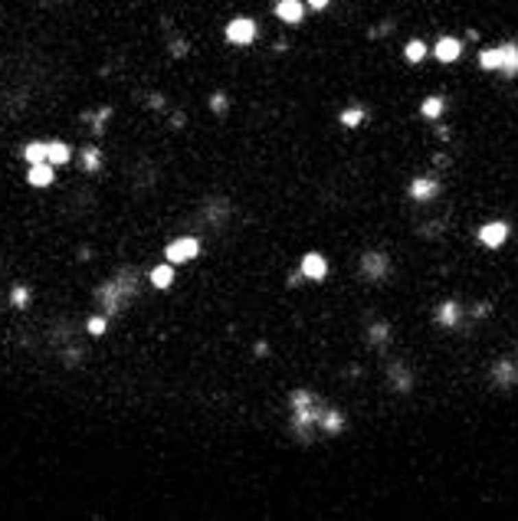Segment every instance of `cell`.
Here are the masks:
<instances>
[{
    "label": "cell",
    "mask_w": 518,
    "mask_h": 521,
    "mask_svg": "<svg viewBox=\"0 0 518 521\" xmlns=\"http://www.w3.org/2000/svg\"><path fill=\"white\" fill-rule=\"evenodd\" d=\"M138 285H141V272L134 266H121L112 279H105L99 289H95V302H99V308L102 315H119L121 308H128L138 295Z\"/></svg>",
    "instance_id": "cell-1"
},
{
    "label": "cell",
    "mask_w": 518,
    "mask_h": 521,
    "mask_svg": "<svg viewBox=\"0 0 518 521\" xmlns=\"http://www.w3.org/2000/svg\"><path fill=\"white\" fill-rule=\"evenodd\" d=\"M322 403H318V393H311V390H292L289 393V430L296 436L298 443H311V430L318 426V417H322Z\"/></svg>",
    "instance_id": "cell-2"
},
{
    "label": "cell",
    "mask_w": 518,
    "mask_h": 521,
    "mask_svg": "<svg viewBox=\"0 0 518 521\" xmlns=\"http://www.w3.org/2000/svg\"><path fill=\"white\" fill-rule=\"evenodd\" d=\"M390 256L381 253V250H368V253L361 256V263H357V272H361V279L364 282H387L390 279Z\"/></svg>",
    "instance_id": "cell-3"
},
{
    "label": "cell",
    "mask_w": 518,
    "mask_h": 521,
    "mask_svg": "<svg viewBox=\"0 0 518 521\" xmlns=\"http://www.w3.org/2000/svg\"><path fill=\"white\" fill-rule=\"evenodd\" d=\"M200 220L210 226V230H223V226L233 220V204L226 200V197H207L204 200V207H200Z\"/></svg>",
    "instance_id": "cell-4"
},
{
    "label": "cell",
    "mask_w": 518,
    "mask_h": 521,
    "mask_svg": "<svg viewBox=\"0 0 518 521\" xmlns=\"http://www.w3.org/2000/svg\"><path fill=\"white\" fill-rule=\"evenodd\" d=\"M197 256H200V239L197 237H174L167 246H164V259L174 263V266H180V263H193Z\"/></svg>",
    "instance_id": "cell-5"
},
{
    "label": "cell",
    "mask_w": 518,
    "mask_h": 521,
    "mask_svg": "<svg viewBox=\"0 0 518 521\" xmlns=\"http://www.w3.org/2000/svg\"><path fill=\"white\" fill-rule=\"evenodd\" d=\"M488 380L495 390H512L518 387V361L515 358H499L488 367Z\"/></svg>",
    "instance_id": "cell-6"
},
{
    "label": "cell",
    "mask_w": 518,
    "mask_h": 521,
    "mask_svg": "<svg viewBox=\"0 0 518 521\" xmlns=\"http://www.w3.org/2000/svg\"><path fill=\"white\" fill-rule=\"evenodd\" d=\"M256 33H259V27H256V20H250V16H233V20L226 23V40L233 46H250L252 40H256Z\"/></svg>",
    "instance_id": "cell-7"
},
{
    "label": "cell",
    "mask_w": 518,
    "mask_h": 521,
    "mask_svg": "<svg viewBox=\"0 0 518 521\" xmlns=\"http://www.w3.org/2000/svg\"><path fill=\"white\" fill-rule=\"evenodd\" d=\"M407 191H410V200H416V204H433L443 191V184L436 178H414Z\"/></svg>",
    "instance_id": "cell-8"
},
{
    "label": "cell",
    "mask_w": 518,
    "mask_h": 521,
    "mask_svg": "<svg viewBox=\"0 0 518 521\" xmlns=\"http://www.w3.org/2000/svg\"><path fill=\"white\" fill-rule=\"evenodd\" d=\"M508 233H512V230H508L505 220H492V223L479 226V243H482L486 250H499V246H505Z\"/></svg>",
    "instance_id": "cell-9"
},
{
    "label": "cell",
    "mask_w": 518,
    "mask_h": 521,
    "mask_svg": "<svg viewBox=\"0 0 518 521\" xmlns=\"http://www.w3.org/2000/svg\"><path fill=\"white\" fill-rule=\"evenodd\" d=\"M298 272H302V279L322 282V279L328 276V259L322 253H305L302 256V263H298Z\"/></svg>",
    "instance_id": "cell-10"
},
{
    "label": "cell",
    "mask_w": 518,
    "mask_h": 521,
    "mask_svg": "<svg viewBox=\"0 0 518 521\" xmlns=\"http://www.w3.org/2000/svg\"><path fill=\"white\" fill-rule=\"evenodd\" d=\"M387 384L397 390V393H410V390H414V374H410L407 364L394 361V364H387Z\"/></svg>",
    "instance_id": "cell-11"
},
{
    "label": "cell",
    "mask_w": 518,
    "mask_h": 521,
    "mask_svg": "<svg viewBox=\"0 0 518 521\" xmlns=\"http://www.w3.org/2000/svg\"><path fill=\"white\" fill-rule=\"evenodd\" d=\"M495 49H499V73L515 79L518 75V43L515 40H505V43H499Z\"/></svg>",
    "instance_id": "cell-12"
},
{
    "label": "cell",
    "mask_w": 518,
    "mask_h": 521,
    "mask_svg": "<svg viewBox=\"0 0 518 521\" xmlns=\"http://www.w3.org/2000/svg\"><path fill=\"white\" fill-rule=\"evenodd\" d=\"M440 328H456L462 322V305L456 298H446L443 305H436V318H433Z\"/></svg>",
    "instance_id": "cell-13"
},
{
    "label": "cell",
    "mask_w": 518,
    "mask_h": 521,
    "mask_svg": "<svg viewBox=\"0 0 518 521\" xmlns=\"http://www.w3.org/2000/svg\"><path fill=\"white\" fill-rule=\"evenodd\" d=\"M27 184H30V187H49V184H56V167L49 161L30 164V167H27Z\"/></svg>",
    "instance_id": "cell-14"
},
{
    "label": "cell",
    "mask_w": 518,
    "mask_h": 521,
    "mask_svg": "<svg viewBox=\"0 0 518 521\" xmlns=\"http://www.w3.org/2000/svg\"><path fill=\"white\" fill-rule=\"evenodd\" d=\"M433 56L440 62H456L459 56H462V40H456V36H440L436 46H433Z\"/></svg>",
    "instance_id": "cell-15"
},
{
    "label": "cell",
    "mask_w": 518,
    "mask_h": 521,
    "mask_svg": "<svg viewBox=\"0 0 518 521\" xmlns=\"http://www.w3.org/2000/svg\"><path fill=\"white\" fill-rule=\"evenodd\" d=\"M276 16H279L282 23L296 27V23H302V16H305V3H302V0H276Z\"/></svg>",
    "instance_id": "cell-16"
},
{
    "label": "cell",
    "mask_w": 518,
    "mask_h": 521,
    "mask_svg": "<svg viewBox=\"0 0 518 521\" xmlns=\"http://www.w3.org/2000/svg\"><path fill=\"white\" fill-rule=\"evenodd\" d=\"M148 279H151V285H154L158 292H167V289L174 285V263H167V259H164V263H158V266L151 269Z\"/></svg>",
    "instance_id": "cell-17"
},
{
    "label": "cell",
    "mask_w": 518,
    "mask_h": 521,
    "mask_svg": "<svg viewBox=\"0 0 518 521\" xmlns=\"http://www.w3.org/2000/svg\"><path fill=\"white\" fill-rule=\"evenodd\" d=\"M318 430L328 433V436L341 433V430H344V413H341V410H331V407H325V410H322V417H318Z\"/></svg>",
    "instance_id": "cell-18"
},
{
    "label": "cell",
    "mask_w": 518,
    "mask_h": 521,
    "mask_svg": "<svg viewBox=\"0 0 518 521\" xmlns=\"http://www.w3.org/2000/svg\"><path fill=\"white\" fill-rule=\"evenodd\" d=\"M46 161L53 164V167L69 164V161H73V148H69L66 141H46Z\"/></svg>",
    "instance_id": "cell-19"
},
{
    "label": "cell",
    "mask_w": 518,
    "mask_h": 521,
    "mask_svg": "<svg viewBox=\"0 0 518 521\" xmlns=\"http://www.w3.org/2000/svg\"><path fill=\"white\" fill-rule=\"evenodd\" d=\"M79 167H82L86 174H95V171H102V148H95V145H86V148L79 151Z\"/></svg>",
    "instance_id": "cell-20"
},
{
    "label": "cell",
    "mask_w": 518,
    "mask_h": 521,
    "mask_svg": "<svg viewBox=\"0 0 518 521\" xmlns=\"http://www.w3.org/2000/svg\"><path fill=\"white\" fill-rule=\"evenodd\" d=\"M443 112H446L443 95H427V99L420 102V115H423V119H443Z\"/></svg>",
    "instance_id": "cell-21"
},
{
    "label": "cell",
    "mask_w": 518,
    "mask_h": 521,
    "mask_svg": "<svg viewBox=\"0 0 518 521\" xmlns=\"http://www.w3.org/2000/svg\"><path fill=\"white\" fill-rule=\"evenodd\" d=\"M20 158L27 161V167H30V164H43L46 161V141H30V145H23Z\"/></svg>",
    "instance_id": "cell-22"
},
{
    "label": "cell",
    "mask_w": 518,
    "mask_h": 521,
    "mask_svg": "<svg viewBox=\"0 0 518 521\" xmlns=\"http://www.w3.org/2000/svg\"><path fill=\"white\" fill-rule=\"evenodd\" d=\"M82 358H86V351H82V348H75V341H69V344H62V348H60L62 367H79V364H82Z\"/></svg>",
    "instance_id": "cell-23"
},
{
    "label": "cell",
    "mask_w": 518,
    "mask_h": 521,
    "mask_svg": "<svg viewBox=\"0 0 518 521\" xmlns=\"http://www.w3.org/2000/svg\"><path fill=\"white\" fill-rule=\"evenodd\" d=\"M368 341L374 344V348H384V344L390 341V325H387V322H374V325L368 328Z\"/></svg>",
    "instance_id": "cell-24"
},
{
    "label": "cell",
    "mask_w": 518,
    "mask_h": 521,
    "mask_svg": "<svg viewBox=\"0 0 518 521\" xmlns=\"http://www.w3.org/2000/svg\"><path fill=\"white\" fill-rule=\"evenodd\" d=\"M30 298H33L30 285H14V289H10V305L20 308V312H27V308H30Z\"/></svg>",
    "instance_id": "cell-25"
},
{
    "label": "cell",
    "mask_w": 518,
    "mask_h": 521,
    "mask_svg": "<svg viewBox=\"0 0 518 521\" xmlns=\"http://www.w3.org/2000/svg\"><path fill=\"white\" fill-rule=\"evenodd\" d=\"M82 119H86V121H92V134H102L105 121L112 119V105H105V108H99V112H86Z\"/></svg>",
    "instance_id": "cell-26"
},
{
    "label": "cell",
    "mask_w": 518,
    "mask_h": 521,
    "mask_svg": "<svg viewBox=\"0 0 518 521\" xmlns=\"http://www.w3.org/2000/svg\"><path fill=\"white\" fill-rule=\"evenodd\" d=\"M427 53H429V46L423 43V40H410V43L403 46V56H407V62H423V60H427Z\"/></svg>",
    "instance_id": "cell-27"
},
{
    "label": "cell",
    "mask_w": 518,
    "mask_h": 521,
    "mask_svg": "<svg viewBox=\"0 0 518 521\" xmlns=\"http://www.w3.org/2000/svg\"><path fill=\"white\" fill-rule=\"evenodd\" d=\"M479 66H482L486 73H499V49H495V46L479 49Z\"/></svg>",
    "instance_id": "cell-28"
},
{
    "label": "cell",
    "mask_w": 518,
    "mask_h": 521,
    "mask_svg": "<svg viewBox=\"0 0 518 521\" xmlns=\"http://www.w3.org/2000/svg\"><path fill=\"white\" fill-rule=\"evenodd\" d=\"M86 331H89L92 338H102L105 331H108V315H92L89 322H86Z\"/></svg>",
    "instance_id": "cell-29"
},
{
    "label": "cell",
    "mask_w": 518,
    "mask_h": 521,
    "mask_svg": "<svg viewBox=\"0 0 518 521\" xmlns=\"http://www.w3.org/2000/svg\"><path fill=\"white\" fill-rule=\"evenodd\" d=\"M364 121V108L357 105V108H348V112H341V125H348V128H355Z\"/></svg>",
    "instance_id": "cell-30"
},
{
    "label": "cell",
    "mask_w": 518,
    "mask_h": 521,
    "mask_svg": "<svg viewBox=\"0 0 518 521\" xmlns=\"http://www.w3.org/2000/svg\"><path fill=\"white\" fill-rule=\"evenodd\" d=\"M210 112H213V115H223V112H226V95H223V92H213V95H210Z\"/></svg>",
    "instance_id": "cell-31"
},
{
    "label": "cell",
    "mask_w": 518,
    "mask_h": 521,
    "mask_svg": "<svg viewBox=\"0 0 518 521\" xmlns=\"http://www.w3.org/2000/svg\"><path fill=\"white\" fill-rule=\"evenodd\" d=\"M305 3H309L311 10H328V3H331V0H305Z\"/></svg>",
    "instance_id": "cell-32"
},
{
    "label": "cell",
    "mask_w": 518,
    "mask_h": 521,
    "mask_svg": "<svg viewBox=\"0 0 518 521\" xmlns=\"http://www.w3.org/2000/svg\"><path fill=\"white\" fill-rule=\"evenodd\" d=\"M486 312H488V302H482V305H475V308H473L475 318H486Z\"/></svg>",
    "instance_id": "cell-33"
},
{
    "label": "cell",
    "mask_w": 518,
    "mask_h": 521,
    "mask_svg": "<svg viewBox=\"0 0 518 521\" xmlns=\"http://www.w3.org/2000/svg\"><path fill=\"white\" fill-rule=\"evenodd\" d=\"M171 49H174V56H187V43H174Z\"/></svg>",
    "instance_id": "cell-34"
}]
</instances>
